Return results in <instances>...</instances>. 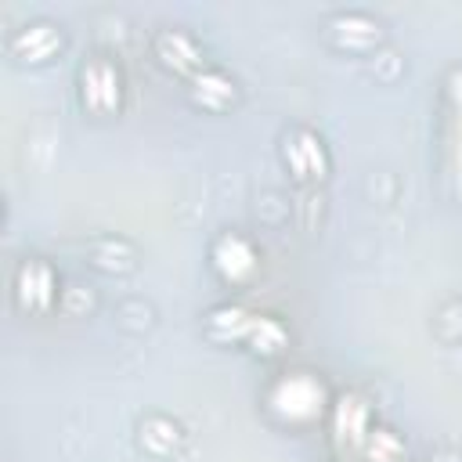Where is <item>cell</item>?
<instances>
[{
    "mask_svg": "<svg viewBox=\"0 0 462 462\" xmlns=\"http://www.w3.org/2000/svg\"><path fill=\"white\" fill-rule=\"evenodd\" d=\"M282 159H285L292 180H296V184H307V188L325 184V177H328V170H332L328 148H325V141H321L310 126H292V130H285V137H282Z\"/></svg>",
    "mask_w": 462,
    "mask_h": 462,
    "instance_id": "277c9868",
    "label": "cell"
},
{
    "mask_svg": "<svg viewBox=\"0 0 462 462\" xmlns=\"http://www.w3.org/2000/svg\"><path fill=\"white\" fill-rule=\"evenodd\" d=\"M76 90H79L83 112L119 116L126 101V79H123L119 61H112L108 54H90L76 72Z\"/></svg>",
    "mask_w": 462,
    "mask_h": 462,
    "instance_id": "7a4b0ae2",
    "label": "cell"
},
{
    "mask_svg": "<svg viewBox=\"0 0 462 462\" xmlns=\"http://www.w3.org/2000/svg\"><path fill=\"white\" fill-rule=\"evenodd\" d=\"M263 411L292 430L314 426L332 411V393L325 386V379L310 368H289L278 372L267 390H263Z\"/></svg>",
    "mask_w": 462,
    "mask_h": 462,
    "instance_id": "6da1fadb",
    "label": "cell"
},
{
    "mask_svg": "<svg viewBox=\"0 0 462 462\" xmlns=\"http://www.w3.org/2000/svg\"><path fill=\"white\" fill-rule=\"evenodd\" d=\"M209 267H213V274H217L224 285L245 289V285H253L256 274H260V253H256V245H253L245 235L224 231V235H217L213 245H209Z\"/></svg>",
    "mask_w": 462,
    "mask_h": 462,
    "instance_id": "5b68a950",
    "label": "cell"
},
{
    "mask_svg": "<svg viewBox=\"0 0 462 462\" xmlns=\"http://www.w3.org/2000/svg\"><path fill=\"white\" fill-rule=\"evenodd\" d=\"M332 430L343 437V430H350L346 433V444H354V448H361L365 444V437H368V430L375 426L372 422V411H368V404L357 397V393H346V397H339V401H332Z\"/></svg>",
    "mask_w": 462,
    "mask_h": 462,
    "instance_id": "30bf717a",
    "label": "cell"
},
{
    "mask_svg": "<svg viewBox=\"0 0 462 462\" xmlns=\"http://www.w3.org/2000/svg\"><path fill=\"white\" fill-rule=\"evenodd\" d=\"M180 437H184V430H180L173 419H166V415H152V419L141 422V444H144L152 455H170V451H177Z\"/></svg>",
    "mask_w": 462,
    "mask_h": 462,
    "instance_id": "4fadbf2b",
    "label": "cell"
},
{
    "mask_svg": "<svg viewBox=\"0 0 462 462\" xmlns=\"http://www.w3.org/2000/svg\"><path fill=\"white\" fill-rule=\"evenodd\" d=\"M325 29H328V36H332V43H339V47H346V51H372L375 43H379V18H372V14H365V11H339V14H332L328 22H325Z\"/></svg>",
    "mask_w": 462,
    "mask_h": 462,
    "instance_id": "ba28073f",
    "label": "cell"
},
{
    "mask_svg": "<svg viewBox=\"0 0 462 462\" xmlns=\"http://www.w3.org/2000/svg\"><path fill=\"white\" fill-rule=\"evenodd\" d=\"M4 47L22 65H47L51 58H58L65 51V32L51 18H32V22H22L18 29H11Z\"/></svg>",
    "mask_w": 462,
    "mask_h": 462,
    "instance_id": "8992f818",
    "label": "cell"
},
{
    "mask_svg": "<svg viewBox=\"0 0 462 462\" xmlns=\"http://www.w3.org/2000/svg\"><path fill=\"white\" fill-rule=\"evenodd\" d=\"M188 90H191V97H195L202 108H209V112L227 108V105L235 101V94H238L235 79H231L224 69H217V65H202V69L188 79Z\"/></svg>",
    "mask_w": 462,
    "mask_h": 462,
    "instance_id": "9c48e42d",
    "label": "cell"
},
{
    "mask_svg": "<svg viewBox=\"0 0 462 462\" xmlns=\"http://www.w3.org/2000/svg\"><path fill=\"white\" fill-rule=\"evenodd\" d=\"M152 51H155V58H159L162 69H170V72H177V76H184V79H191L202 65H209V61L202 58L199 43H195L184 29H159V32L152 36Z\"/></svg>",
    "mask_w": 462,
    "mask_h": 462,
    "instance_id": "52a82bcc",
    "label": "cell"
},
{
    "mask_svg": "<svg viewBox=\"0 0 462 462\" xmlns=\"http://www.w3.org/2000/svg\"><path fill=\"white\" fill-rule=\"evenodd\" d=\"M87 253H90V263L105 274H126V271L137 267V253L123 238H94L87 245Z\"/></svg>",
    "mask_w": 462,
    "mask_h": 462,
    "instance_id": "7c38bea8",
    "label": "cell"
},
{
    "mask_svg": "<svg viewBox=\"0 0 462 462\" xmlns=\"http://www.w3.org/2000/svg\"><path fill=\"white\" fill-rule=\"evenodd\" d=\"M242 343H245L253 354H260V357H278V354L289 346V332H285V325H282L274 314H253V318H249V328H245V336H242Z\"/></svg>",
    "mask_w": 462,
    "mask_h": 462,
    "instance_id": "8fae6325",
    "label": "cell"
},
{
    "mask_svg": "<svg viewBox=\"0 0 462 462\" xmlns=\"http://www.w3.org/2000/svg\"><path fill=\"white\" fill-rule=\"evenodd\" d=\"M361 451H365L368 462H401L404 458L401 437L393 430H386V426H372L368 437H365V444H361Z\"/></svg>",
    "mask_w": 462,
    "mask_h": 462,
    "instance_id": "5bb4252c",
    "label": "cell"
},
{
    "mask_svg": "<svg viewBox=\"0 0 462 462\" xmlns=\"http://www.w3.org/2000/svg\"><path fill=\"white\" fill-rule=\"evenodd\" d=\"M58 271L43 256H22L11 271V300L22 314H51L61 300Z\"/></svg>",
    "mask_w": 462,
    "mask_h": 462,
    "instance_id": "3957f363",
    "label": "cell"
}]
</instances>
